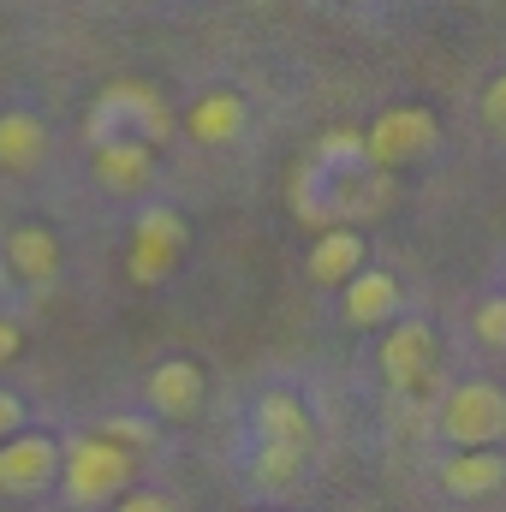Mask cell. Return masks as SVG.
<instances>
[{"label": "cell", "mask_w": 506, "mask_h": 512, "mask_svg": "<svg viewBox=\"0 0 506 512\" xmlns=\"http://www.w3.org/2000/svg\"><path fill=\"white\" fill-rule=\"evenodd\" d=\"M48 155V126L24 108H6L0 114V167L6 173H36Z\"/></svg>", "instance_id": "obj_16"}, {"label": "cell", "mask_w": 506, "mask_h": 512, "mask_svg": "<svg viewBox=\"0 0 506 512\" xmlns=\"http://www.w3.org/2000/svg\"><path fill=\"white\" fill-rule=\"evenodd\" d=\"M256 435H262V441H280V447H310V441H316V423H310V411H304L298 393L268 387V393L256 399Z\"/></svg>", "instance_id": "obj_15"}, {"label": "cell", "mask_w": 506, "mask_h": 512, "mask_svg": "<svg viewBox=\"0 0 506 512\" xmlns=\"http://www.w3.org/2000/svg\"><path fill=\"white\" fill-rule=\"evenodd\" d=\"M137 483V453L108 441V435H72L60 441V489L72 507H102L120 501Z\"/></svg>", "instance_id": "obj_1"}, {"label": "cell", "mask_w": 506, "mask_h": 512, "mask_svg": "<svg viewBox=\"0 0 506 512\" xmlns=\"http://www.w3.org/2000/svg\"><path fill=\"white\" fill-rule=\"evenodd\" d=\"M471 328H477V340H483L489 352H506V292H501V298H483V304H477Z\"/></svg>", "instance_id": "obj_19"}, {"label": "cell", "mask_w": 506, "mask_h": 512, "mask_svg": "<svg viewBox=\"0 0 506 512\" xmlns=\"http://www.w3.org/2000/svg\"><path fill=\"white\" fill-rule=\"evenodd\" d=\"M381 382L405 399L429 393L435 387V364H441V346H435V328L429 322H387V340L376 352Z\"/></svg>", "instance_id": "obj_5"}, {"label": "cell", "mask_w": 506, "mask_h": 512, "mask_svg": "<svg viewBox=\"0 0 506 512\" xmlns=\"http://www.w3.org/2000/svg\"><path fill=\"white\" fill-rule=\"evenodd\" d=\"M304 459H310V447H280V441H262L251 459V477L262 489H286L298 471H304Z\"/></svg>", "instance_id": "obj_17"}, {"label": "cell", "mask_w": 506, "mask_h": 512, "mask_svg": "<svg viewBox=\"0 0 506 512\" xmlns=\"http://www.w3.org/2000/svg\"><path fill=\"white\" fill-rule=\"evenodd\" d=\"M102 435L120 441V447H131V453H137V447H155V423H149V417H108Z\"/></svg>", "instance_id": "obj_20"}, {"label": "cell", "mask_w": 506, "mask_h": 512, "mask_svg": "<svg viewBox=\"0 0 506 512\" xmlns=\"http://www.w3.org/2000/svg\"><path fill=\"white\" fill-rule=\"evenodd\" d=\"M114 512H173V501L167 495H120Z\"/></svg>", "instance_id": "obj_23"}, {"label": "cell", "mask_w": 506, "mask_h": 512, "mask_svg": "<svg viewBox=\"0 0 506 512\" xmlns=\"http://www.w3.org/2000/svg\"><path fill=\"white\" fill-rule=\"evenodd\" d=\"M316 161L322 167H334V173H364L370 167V155H364V131H328L322 143H316Z\"/></svg>", "instance_id": "obj_18"}, {"label": "cell", "mask_w": 506, "mask_h": 512, "mask_svg": "<svg viewBox=\"0 0 506 512\" xmlns=\"http://www.w3.org/2000/svg\"><path fill=\"white\" fill-rule=\"evenodd\" d=\"M18 429H24V399L0 387V441H6V435H18Z\"/></svg>", "instance_id": "obj_22"}, {"label": "cell", "mask_w": 506, "mask_h": 512, "mask_svg": "<svg viewBox=\"0 0 506 512\" xmlns=\"http://www.w3.org/2000/svg\"><path fill=\"white\" fill-rule=\"evenodd\" d=\"M506 483V459L495 447H459L441 459V489L459 495V501H483Z\"/></svg>", "instance_id": "obj_13"}, {"label": "cell", "mask_w": 506, "mask_h": 512, "mask_svg": "<svg viewBox=\"0 0 506 512\" xmlns=\"http://www.w3.org/2000/svg\"><path fill=\"white\" fill-rule=\"evenodd\" d=\"M304 268H310L316 286H334V292H340V286L364 268V239H358L352 227H322L316 245H310V256H304Z\"/></svg>", "instance_id": "obj_14"}, {"label": "cell", "mask_w": 506, "mask_h": 512, "mask_svg": "<svg viewBox=\"0 0 506 512\" xmlns=\"http://www.w3.org/2000/svg\"><path fill=\"white\" fill-rule=\"evenodd\" d=\"M441 149V120L423 108V102H399V108H381L376 120L364 126V155L376 173H399V167H417L423 155Z\"/></svg>", "instance_id": "obj_3"}, {"label": "cell", "mask_w": 506, "mask_h": 512, "mask_svg": "<svg viewBox=\"0 0 506 512\" xmlns=\"http://www.w3.org/2000/svg\"><path fill=\"white\" fill-rule=\"evenodd\" d=\"M245 120H251V108H245L239 90H209V96H197V102L179 114V131H185L191 143H203V149H227V143L245 137Z\"/></svg>", "instance_id": "obj_9"}, {"label": "cell", "mask_w": 506, "mask_h": 512, "mask_svg": "<svg viewBox=\"0 0 506 512\" xmlns=\"http://www.w3.org/2000/svg\"><path fill=\"white\" fill-rule=\"evenodd\" d=\"M441 435L453 447H495L506 435V393L495 382H459L441 399Z\"/></svg>", "instance_id": "obj_6"}, {"label": "cell", "mask_w": 506, "mask_h": 512, "mask_svg": "<svg viewBox=\"0 0 506 512\" xmlns=\"http://www.w3.org/2000/svg\"><path fill=\"white\" fill-rule=\"evenodd\" d=\"M0 256H6V274H18L24 286H54L60 280V239L48 233V227H12L6 233V245H0Z\"/></svg>", "instance_id": "obj_12"}, {"label": "cell", "mask_w": 506, "mask_h": 512, "mask_svg": "<svg viewBox=\"0 0 506 512\" xmlns=\"http://www.w3.org/2000/svg\"><path fill=\"white\" fill-rule=\"evenodd\" d=\"M18 346H24V328H18V322H6V316H0V370H6V364H12V358H18Z\"/></svg>", "instance_id": "obj_24"}, {"label": "cell", "mask_w": 506, "mask_h": 512, "mask_svg": "<svg viewBox=\"0 0 506 512\" xmlns=\"http://www.w3.org/2000/svg\"><path fill=\"white\" fill-rule=\"evenodd\" d=\"M179 114L161 102V90L137 84V78H120L108 84L96 102H90V143H108V137H143V143H161L173 137Z\"/></svg>", "instance_id": "obj_2"}, {"label": "cell", "mask_w": 506, "mask_h": 512, "mask_svg": "<svg viewBox=\"0 0 506 512\" xmlns=\"http://www.w3.org/2000/svg\"><path fill=\"white\" fill-rule=\"evenodd\" d=\"M90 179H96L108 197H137V191L155 179V143H143V137L90 143Z\"/></svg>", "instance_id": "obj_8"}, {"label": "cell", "mask_w": 506, "mask_h": 512, "mask_svg": "<svg viewBox=\"0 0 506 512\" xmlns=\"http://www.w3.org/2000/svg\"><path fill=\"white\" fill-rule=\"evenodd\" d=\"M54 477H60V447H54V435L18 429V435L0 441V489H6V495L30 501V495L54 489Z\"/></svg>", "instance_id": "obj_7"}, {"label": "cell", "mask_w": 506, "mask_h": 512, "mask_svg": "<svg viewBox=\"0 0 506 512\" xmlns=\"http://www.w3.org/2000/svg\"><path fill=\"white\" fill-rule=\"evenodd\" d=\"M393 310H399V280H393L387 268H370V262H364V268L340 286V316H346L352 328H387Z\"/></svg>", "instance_id": "obj_11"}, {"label": "cell", "mask_w": 506, "mask_h": 512, "mask_svg": "<svg viewBox=\"0 0 506 512\" xmlns=\"http://www.w3.org/2000/svg\"><path fill=\"white\" fill-rule=\"evenodd\" d=\"M191 245V227L179 209H143L131 221V245H126V280L131 286H161Z\"/></svg>", "instance_id": "obj_4"}, {"label": "cell", "mask_w": 506, "mask_h": 512, "mask_svg": "<svg viewBox=\"0 0 506 512\" xmlns=\"http://www.w3.org/2000/svg\"><path fill=\"white\" fill-rule=\"evenodd\" d=\"M203 370L191 364V358H161L155 370H149V411L161 417V423H185V417H197L203 411Z\"/></svg>", "instance_id": "obj_10"}, {"label": "cell", "mask_w": 506, "mask_h": 512, "mask_svg": "<svg viewBox=\"0 0 506 512\" xmlns=\"http://www.w3.org/2000/svg\"><path fill=\"white\" fill-rule=\"evenodd\" d=\"M483 120L506 137V72H495V78H489V90H483Z\"/></svg>", "instance_id": "obj_21"}]
</instances>
